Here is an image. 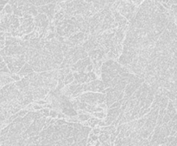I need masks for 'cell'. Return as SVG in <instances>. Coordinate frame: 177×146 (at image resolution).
I'll list each match as a JSON object with an SVG mask.
<instances>
[{"mask_svg": "<svg viewBox=\"0 0 177 146\" xmlns=\"http://www.w3.org/2000/svg\"><path fill=\"white\" fill-rule=\"evenodd\" d=\"M9 1L10 0H0V11L4 9L5 6L9 3Z\"/></svg>", "mask_w": 177, "mask_h": 146, "instance_id": "ba28073f", "label": "cell"}, {"mask_svg": "<svg viewBox=\"0 0 177 146\" xmlns=\"http://www.w3.org/2000/svg\"><path fill=\"white\" fill-rule=\"evenodd\" d=\"M100 133H101V130H100L99 128L93 129V134H95V135H99V134H100Z\"/></svg>", "mask_w": 177, "mask_h": 146, "instance_id": "8fae6325", "label": "cell"}, {"mask_svg": "<svg viewBox=\"0 0 177 146\" xmlns=\"http://www.w3.org/2000/svg\"><path fill=\"white\" fill-rule=\"evenodd\" d=\"M3 11H4L5 14H8V15H12V14H13V9H12L11 5H9V4H7V5H5V8L3 9Z\"/></svg>", "mask_w": 177, "mask_h": 146, "instance_id": "5b68a950", "label": "cell"}, {"mask_svg": "<svg viewBox=\"0 0 177 146\" xmlns=\"http://www.w3.org/2000/svg\"><path fill=\"white\" fill-rule=\"evenodd\" d=\"M5 47V40H0V48L3 49Z\"/></svg>", "mask_w": 177, "mask_h": 146, "instance_id": "4fadbf2b", "label": "cell"}, {"mask_svg": "<svg viewBox=\"0 0 177 146\" xmlns=\"http://www.w3.org/2000/svg\"><path fill=\"white\" fill-rule=\"evenodd\" d=\"M91 118V116L88 114H79V120L80 121H87L89 120V119Z\"/></svg>", "mask_w": 177, "mask_h": 146, "instance_id": "8992f818", "label": "cell"}, {"mask_svg": "<svg viewBox=\"0 0 177 146\" xmlns=\"http://www.w3.org/2000/svg\"><path fill=\"white\" fill-rule=\"evenodd\" d=\"M49 115L52 117V118H55V117H57V115H58V114H57V112L56 111H54V110H51L50 111V113H49Z\"/></svg>", "mask_w": 177, "mask_h": 146, "instance_id": "30bf717a", "label": "cell"}, {"mask_svg": "<svg viewBox=\"0 0 177 146\" xmlns=\"http://www.w3.org/2000/svg\"><path fill=\"white\" fill-rule=\"evenodd\" d=\"M34 72V70H33V68L30 66V65L29 64V63H26L22 68L20 70V71L18 72V74L20 77H25V76L29 75V74H30V73H33Z\"/></svg>", "mask_w": 177, "mask_h": 146, "instance_id": "6da1fadb", "label": "cell"}, {"mask_svg": "<svg viewBox=\"0 0 177 146\" xmlns=\"http://www.w3.org/2000/svg\"><path fill=\"white\" fill-rule=\"evenodd\" d=\"M101 144L104 146H111V140L109 139V140H107V141L103 142V143H101Z\"/></svg>", "mask_w": 177, "mask_h": 146, "instance_id": "7c38bea8", "label": "cell"}, {"mask_svg": "<svg viewBox=\"0 0 177 146\" xmlns=\"http://www.w3.org/2000/svg\"><path fill=\"white\" fill-rule=\"evenodd\" d=\"M93 115H94V117H96L98 119H105L106 117V115L103 113V111L102 112H95V113H93Z\"/></svg>", "mask_w": 177, "mask_h": 146, "instance_id": "52a82bcc", "label": "cell"}, {"mask_svg": "<svg viewBox=\"0 0 177 146\" xmlns=\"http://www.w3.org/2000/svg\"><path fill=\"white\" fill-rule=\"evenodd\" d=\"M10 77H11L15 82H18V81L21 80V77L18 75V74H13V73H11V74H10Z\"/></svg>", "mask_w": 177, "mask_h": 146, "instance_id": "9c48e42d", "label": "cell"}, {"mask_svg": "<svg viewBox=\"0 0 177 146\" xmlns=\"http://www.w3.org/2000/svg\"><path fill=\"white\" fill-rule=\"evenodd\" d=\"M74 73L70 72L69 74H67L66 76H65V78L63 80V83L65 85H68L70 84L71 83H73L74 81Z\"/></svg>", "mask_w": 177, "mask_h": 146, "instance_id": "7a4b0ae2", "label": "cell"}, {"mask_svg": "<svg viewBox=\"0 0 177 146\" xmlns=\"http://www.w3.org/2000/svg\"><path fill=\"white\" fill-rule=\"evenodd\" d=\"M57 117L59 119H61V118H65L66 117V114H58Z\"/></svg>", "mask_w": 177, "mask_h": 146, "instance_id": "5bb4252c", "label": "cell"}, {"mask_svg": "<svg viewBox=\"0 0 177 146\" xmlns=\"http://www.w3.org/2000/svg\"><path fill=\"white\" fill-rule=\"evenodd\" d=\"M102 130H104V131H106V132H108V133H110V134H112V133H116V131H117V129H116V126H115V125H113L104 126V127H102Z\"/></svg>", "mask_w": 177, "mask_h": 146, "instance_id": "3957f363", "label": "cell"}, {"mask_svg": "<svg viewBox=\"0 0 177 146\" xmlns=\"http://www.w3.org/2000/svg\"><path fill=\"white\" fill-rule=\"evenodd\" d=\"M87 122H88L89 126H91V127H94L96 125H99V120L98 118H96V117H94V118H90Z\"/></svg>", "mask_w": 177, "mask_h": 146, "instance_id": "277c9868", "label": "cell"}]
</instances>
